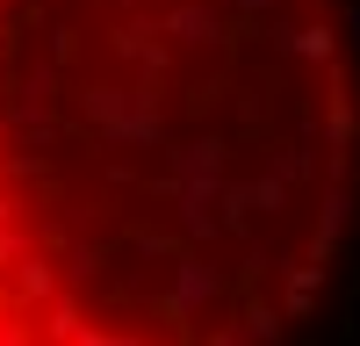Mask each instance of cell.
Returning a JSON list of instances; mask_svg holds the SVG:
<instances>
[{
  "instance_id": "cell-1",
  "label": "cell",
  "mask_w": 360,
  "mask_h": 346,
  "mask_svg": "<svg viewBox=\"0 0 360 346\" xmlns=\"http://www.w3.org/2000/svg\"><path fill=\"white\" fill-rule=\"evenodd\" d=\"M353 217V0H0V346H310Z\"/></svg>"
}]
</instances>
